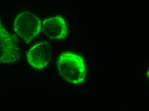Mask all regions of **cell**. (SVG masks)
Masks as SVG:
<instances>
[{"instance_id": "cell-1", "label": "cell", "mask_w": 149, "mask_h": 111, "mask_svg": "<svg viewBox=\"0 0 149 111\" xmlns=\"http://www.w3.org/2000/svg\"><path fill=\"white\" fill-rule=\"evenodd\" d=\"M57 66L61 76L70 83L78 85L85 81V61L78 54L63 52L58 57Z\"/></svg>"}, {"instance_id": "cell-2", "label": "cell", "mask_w": 149, "mask_h": 111, "mask_svg": "<svg viewBox=\"0 0 149 111\" xmlns=\"http://www.w3.org/2000/svg\"><path fill=\"white\" fill-rule=\"evenodd\" d=\"M42 24L40 18L29 11H24L16 16L13 29L20 38L29 44L41 32Z\"/></svg>"}, {"instance_id": "cell-3", "label": "cell", "mask_w": 149, "mask_h": 111, "mask_svg": "<svg viewBox=\"0 0 149 111\" xmlns=\"http://www.w3.org/2000/svg\"><path fill=\"white\" fill-rule=\"evenodd\" d=\"M20 59L19 50L0 20V64H13Z\"/></svg>"}, {"instance_id": "cell-4", "label": "cell", "mask_w": 149, "mask_h": 111, "mask_svg": "<svg viewBox=\"0 0 149 111\" xmlns=\"http://www.w3.org/2000/svg\"><path fill=\"white\" fill-rule=\"evenodd\" d=\"M51 44L47 41H42L32 47L26 53L28 63L37 70H42L48 65L51 59Z\"/></svg>"}, {"instance_id": "cell-5", "label": "cell", "mask_w": 149, "mask_h": 111, "mask_svg": "<svg viewBox=\"0 0 149 111\" xmlns=\"http://www.w3.org/2000/svg\"><path fill=\"white\" fill-rule=\"evenodd\" d=\"M42 30L49 38L62 40L67 37L68 28L65 19L58 15L45 19L42 22Z\"/></svg>"}]
</instances>
